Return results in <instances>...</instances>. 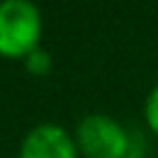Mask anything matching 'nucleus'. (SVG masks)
<instances>
[{"mask_svg":"<svg viewBox=\"0 0 158 158\" xmlns=\"http://www.w3.org/2000/svg\"><path fill=\"white\" fill-rule=\"evenodd\" d=\"M40 37V14L26 0H7L0 5V56L16 58L35 51Z\"/></svg>","mask_w":158,"mask_h":158,"instance_id":"f257e3e1","label":"nucleus"},{"mask_svg":"<svg viewBox=\"0 0 158 158\" xmlns=\"http://www.w3.org/2000/svg\"><path fill=\"white\" fill-rule=\"evenodd\" d=\"M147 121H149V128L158 135V86L151 91L147 100Z\"/></svg>","mask_w":158,"mask_h":158,"instance_id":"20e7f679","label":"nucleus"},{"mask_svg":"<svg viewBox=\"0 0 158 158\" xmlns=\"http://www.w3.org/2000/svg\"><path fill=\"white\" fill-rule=\"evenodd\" d=\"M21 158H77L72 139L58 126H40L30 130L21 147Z\"/></svg>","mask_w":158,"mask_h":158,"instance_id":"7ed1b4c3","label":"nucleus"},{"mask_svg":"<svg viewBox=\"0 0 158 158\" xmlns=\"http://www.w3.org/2000/svg\"><path fill=\"white\" fill-rule=\"evenodd\" d=\"M47 68H49V56L44 54V51L35 49L33 54H28V70L35 74H42L47 72Z\"/></svg>","mask_w":158,"mask_h":158,"instance_id":"39448f33","label":"nucleus"},{"mask_svg":"<svg viewBox=\"0 0 158 158\" xmlns=\"http://www.w3.org/2000/svg\"><path fill=\"white\" fill-rule=\"evenodd\" d=\"M79 149L86 158H123L128 137L123 128L107 116H89L77 130Z\"/></svg>","mask_w":158,"mask_h":158,"instance_id":"f03ea898","label":"nucleus"}]
</instances>
